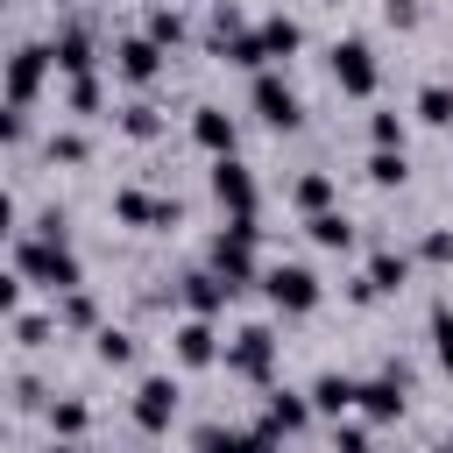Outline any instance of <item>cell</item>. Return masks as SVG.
Wrapping results in <instances>:
<instances>
[{
	"instance_id": "obj_7",
	"label": "cell",
	"mask_w": 453,
	"mask_h": 453,
	"mask_svg": "<svg viewBox=\"0 0 453 453\" xmlns=\"http://www.w3.org/2000/svg\"><path fill=\"white\" fill-rule=\"evenodd\" d=\"M177 382L170 375H142V389H134V425L142 432H170V418H177Z\"/></svg>"
},
{
	"instance_id": "obj_16",
	"label": "cell",
	"mask_w": 453,
	"mask_h": 453,
	"mask_svg": "<svg viewBox=\"0 0 453 453\" xmlns=\"http://www.w3.org/2000/svg\"><path fill=\"white\" fill-rule=\"evenodd\" d=\"M170 340H177V361H184V368H205V361L219 354V333H212V319H184Z\"/></svg>"
},
{
	"instance_id": "obj_25",
	"label": "cell",
	"mask_w": 453,
	"mask_h": 453,
	"mask_svg": "<svg viewBox=\"0 0 453 453\" xmlns=\"http://www.w3.org/2000/svg\"><path fill=\"white\" fill-rule=\"evenodd\" d=\"M85 425H92V411H85L78 396H57V403H50V432H57V439H78Z\"/></svg>"
},
{
	"instance_id": "obj_33",
	"label": "cell",
	"mask_w": 453,
	"mask_h": 453,
	"mask_svg": "<svg viewBox=\"0 0 453 453\" xmlns=\"http://www.w3.org/2000/svg\"><path fill=\"white\" fill-rule=\"evenodd\" d=\"M50 163H85V134L78 127H57L50 134Z\"/></svg>"
},
{
	"instance_id": "obj_5",
	"label": "cell",
	"mask_w": 453,
	"mask_h": 453,
	"mask_svg": "<svg viewBox=\"0 0 453 453\" xmlns=\"http://www.w3.org/2000/svg\"><path fill=\"white\" fill-rule=\"evenodd\" d=\"M269 361H276V333H269V326H241V333L226 340V368H234V375L269 382Z\"/></svg>"
},
{
	"instance_id": "obj_8",
	"label": "cell",
	"mask_w": 453,
	"mask_h": 453,
	"mask_svg": "<svg viewBox=\"0 0 453 453\" xmlns=\"http://www.w3.org/2000/svg\"><path fill=\"white\" fill-rule=\"evenodd\" d=\"M113 71H120L127 85H156V78H163V42H149V35H120V42H113Z\"/></svg>"
},
{
	"instance_id": "obj_34",
	"label": "cell",
	"mask_w": 453,
	"mask_h": 453,
	"mask_svg": "<svg viewBox=\"0 0 453 453\" xmlns=\"http://www.w3.org/2000/svg\"><path fill=\"white\" fill-rule=\"evenodd\" d=\"M418 255H425V262H453V226H432V234L418 241Z\"/></svg>"
},
{
	"instance_id": "obj_2",
	"label": "cell",
	"mask_w": 453,
	"mask_h": 453,
	"mask_svg": "<svg viewBox=\"0 0 453 453\" xmlns=\"http://www.w3.org/2000/svg\"><path fill=\"white\" fill-rule=\"evenodd\" d=\"M262 290H269L276 311H311V304H319V276H311L304 262H269V269H262Z\"/></svg>"
},
{
	"instance_id": "obj_6",
	"label": "cell",
	"mask_w": 453,
	"mask_h": 453,
	"mask_svg": "<svg viewBox=\"0 0 453 453\" xmlns=\"http://www.w3.org/2000/svg\"><path fill=\"white\" fill-rule=\"evenodd\" d=\"M403 389H411V375L403 368H382V375H368L361 382V418H375V425H389V418H403Z\"/></svg>"
},
{
	"instance_id": "obj_1",
	"label": "cell",
	"mask_w": 453,
	"mask_h": 453,
	"mask_svg": "<svg viewBox=\"0 0 453 453\" xmlns=\"http://www.w3.org/2000/svg\"><path fill=\"white\" fill-rule=\"evenodd\" d=\"M14 276L21 283H42V290H85V269L71 255V241H50V234H14Z\"/></svg>"
},
{
	"instance_id": "obj_12",
	"label": "cell",
	"mask_w": 453,
	"mask_h": 453,
	"mask_svg": "<svg viewBox=\"0 0 453 453\" xmlns=\"http://www.w3.org/2000/svg\"><path fill=\"white\" fill-rule=\"evenodd\" d=\"M50 57H57V71L92 78V28H85V21H64V28L50 35Z\"/></svg>"
},
{
	"instance_id": "obj_4",
	"label": "cell",
	"mask_w": 453,
	"mask_h": 453,
	"mask_svg": "<svg viewBox=\"0 0 453 453\" xmlns=\"http://www.w3.org/2000/svg\"><path fill=\"white\" fill-rule=\"evenodd\" d=\"M248 106H255L269 127H297V120H304V106H297L290 78H276V71H255V85H248Z\"/></svg>"
},
{
	"instance_id": "obj_26",
	"label": "cell",
	"mask_w": 453,
	"mask_h": 453,
	"mask_svg": "<svg viewBox=\"0 0 453 453\" xmlns=\"http://www.w3.org/2000/svg\"><path fill=\"white\" fill-rule=\"evenodd\" d=\"M418 120H432V127H453V85H439V78H432V85L418 92Z\"/></svg>"
},
{
	"instance_id": "obj_24",
	"label": "cell",
	"mask_w": 453,
	"mask_h": 453,
	"mask_svg": "<svg viewBox=\"0 0 453 453\" xmlns=\"http://www.w3.org/2000/svg\"><path fill=\"white\" fill-rule=\"evenodd\" d=\"M120 134H134V142H149V134H163V113H156L149 99H127V106H120Z\"/></svg>"
},
{
	"instance_id": "obj_10",
	"label": "cell",
	"mask_w": 453,
	"mask_h": 453,
	"mask_svg": "<svg viewBox=\"0 0 453 453\" xmlns=\"http://www.w3.org/2000/svg\"><path fill=\"white\" fill-rule=\"evenodd\" d=\"M113 219L127 226H177V198H156V191H113Z\"/></svg>"
},
{
	"instance_id": "obj_15",
	"label": "cell",
	"mask_w": 453,
	"mask_h": 453,
	"mask_svg": "<svg viewBox=\"0 0 453 453\" xmlns=\"http://www.w3.org/2000/svg\"><path fill=\"white\" fill-rule=\"evenodd\" d=\"M304 418H311V396H297V389H269V396H262V425H269V432L290 439V432H304Z\"/></svg>"
},
{
	"instance_id": "obj_9",
	"label": "cell",
	"mask_w": 453,
	"mask_h": 453,
	"mask_svg": "<svg viewBox=\"0 0 453 453\" xmlns=\"http://www.w3.org/2000/svg\"><path fill=\"white\" fill-rule=\"evenodd\" d=\"M57 57L42 50V42H21L14 50V64H7V106H28L35 92H42V71H50Z\"/></svg>"
},
{
	"instance_id": "obj_36",
	"label": "cell",
	"mask_w": 453,
	"mask_h": 453,
	"mask_svg": "<svg viewBox=\"0 0 453 453\" xmlns=\"http://www.w3.org/2000/svg\"><path fill=\"white\" fill-rule=\"evenodd\" d=\"M382 21L389 28H418V0H382Z\"/></svg>"
},
{
	"instance_id": "obj_35",
	"label": "cell",
	"mask_w": 453,
	"mask_h": 453,
	"mask_svg": "<svg viewBox=\"0 0 453 453\" xmlns=\"http://www.w3.org/2000/svg\"><path fill=\"white\" fill-rule=\"evenodd\" d=\"M99 106V78H71V113H92Z\"/></svg>"
},
{
	"instance_id": "obj_32",
	"label": "cell",
	"mask_w": 453,
	"mask_h": 453,
	"mask_svg": "<svg viewBox=\"0 0 453 453\" xmlns=\"http://www.w3.org/2000/svg\"><path fill=\"white\" fill-rule=\"evenodd\" d=\"M368 142L375 149H403V120L396 113H368Z\"/></svg>"
},
{
	"instance_id": "obj_37",
	"label": "cell",
	"mask_w": 453,
	"mask_h": 453,
	"mask_svg": "<svg viewBox=\"0 0 453 453\" xmlns=\"http://www.w3.org/2000/svg\"><path fill=\"white\" fill-rule=\"evenodd\" d=\"M333 453H368V432H361V425H340V432H333Z\"/></svg>"
},
{
	"instance_id": "obj_39",
	"label": "cell",
	"mask_w": 453,
	"mask_h": 453,
	"mask_svg": "<svg viewBox=\"0 0 453 453\" xmlns=\"http://www.w3.org/2000/svg\"><path fill=\"white\" fill-rule=\"evenodd\" d=\"M432 453H453V432H446V439H439V446H432Z\"/></svg>"
},
{
	"instance_id": "obj_29",
	"label": "cell",
	"mask_w": 453,
	"mask_h": 453,
	"mask_svg": "<svg viewBox=\"0 0 453 453\" xmlns=\"http://www.w3.org/2000/svg\"><path fill=\"white\" fill-rule=\"evenodd\" d=\"M403 170H411V163H403V149H375V156H368V184H382V191H389V184H403Z\"/></svg>"
},
{
	"instance_id": "obj_38",
	"label": "cell",
	"mask_w": 453,
	"mask_h": 453,
	"mask_svg": "<svg viewBox=\"0 0 453 453\" xmlns=\"http://www.w3.org/2000/svg\"><path fill=\"white\" fill-rule=\"evenodd\" d=\"M248 453H283V432H269V425H255V432H248Z\"/></svg>"
},
{
	"instance_id": "obj_20",
	"label": "cell",
	"mask_w": 453,
	"mask_h": 453,
	"mask_svg": "<svg viewBox=\"0 0 453 453\" xmlns=\"http://www.w3.org/2000/svg\"><path fill=\"white\" fill-rule=\"evenodd\" d=\"M255 35H262V50H269V64H283V57H290V50L304 42V28H297L290 14H269V21L255 28Z\"/></svg>"
},
{
	"instance_id": "obj_21",
	"label": "cell",
	"mask_w": 453,
	"mask_h": 453,
	"mask_svg": "<svg viewBox=\"0 0 453 453\" xmlns=\"http://www.w3.org/2000/svg\"><path fill=\"white\" fill-rule=\"evenodd\" d=\"M304 234H311L319 248H354V219H347L340 205H333V212H311V219H304Z\"/></svg>"
},
{
	"instance_id": "obj_23",
	"label": "cell",
	"mask_w": 453,
	"mask_h": 453,
	"mask_svg": "<svg viewBox=\"0 0 453 453\" xmlns=\"http://www.w3.org/2000/svg\"><path fill=\"white\" fill-rule=\"evenodd\" d=\"M57 326H78V333L92 326V333H99V304H92V290H64V297H57Z\"/></svg>"
},
{
	"instance_id": "obj_13",
	"label": "cell",
	"mask_w": 453,
	"mask_h": 453,
	"mask_svg": "<svg viewBox=\"0 0 453 453\" xmlns=\"http://www.w3.org/2000/svg\"><path fill=\"white\" fill-rule=\"evenodd\" d=\"M191 142L219 163V156H234V113H219V106H198L191 113Z\"/></svg>"
},
{
	"instance_id": "obj_11",
	"label": "cell",
	"mask_w": 453,
	"mask_h": 453,
	"mask_svg": "<svg viewBox=\"0 0 453 453\" xmlns=\"http://www.w3.org/2000/svg\"><path fill=\"white\" fill-rule=\"evenodd\" d=\"M212 198L241 219V212H255V177H248V163H234V156H219L212 163Z\"/></svg>"
},
{
	"instance_id": "obj_14",
	"label": "cell",
	"mask_w": 453,
	"mask_h": 453,
	"mask_svg": "<svg viewBox=\"0 0 453 453\" xmlns=\"http://www.w3.org/2000/svg\"><path fill=\"white\" fill-rule=\"evenodd\" d=\"M226 297H234V283H226L219 269H191V276H184V304H191V319H212Z\"/></svg>"
},
{
	"instance_id": "obj_17",
	"label": "cell",
	"mask_w": 453,
	"mask_h": 453,
	"mask_svg": "<svg viewBox=\"0 0 453 453\" xmlns=\"http://www.w3.org/2000/svg\"><path fill=\"white\" fill-rule=\"evenodd\" d=\"M361 403V382L354 375H340V368H326L319 382H311V411H326V418H340V411H354Z\"/></svg>"
},
{
	"instance_id": "obj_28",
	"label": "cell",
	"mask_w": 453,
	"mask_h": 453,
	"mask_svg": "<svg viewBox=\"0 0 453 453\" xmlns=\"http://www.w3.org/2000/svg\"><path fill=\"white\" fill-rule=\"evenodd\" d=\"M198 453H248V432H226V425H198L191 432Z\"/></svg>"
},
{
	"instance_id": "obj_22",
	"label": "cell",
	"mask_w": 453,
	"mask_h": 453,
	"mask_svg": "<svg viewBox=\"0 0 453 453\" xmlns=\"http://www.w3.org/2000/svg\"><path fill=\"white\" fill-rule=\"evenodd\" d=\"M92 354H99L106 368H127V361H134V333H127V326H99V333H92Z\"/></svg>"
},
{
	"instance_id": "obj_3",
	"label": "cell",
	"mask_w": 453,
	"mask_h": 453,
	"mask_svg": "<svg viewBox=\"0 0 453 453\" xmlns=\"http://www.w3.org/2000/svg\"><path fill=\"white\" fill-rule=\"evenodd\" d=\"M333 85L354 92V99L375 92V50H368L361 35H340V42H333Z\"/></svg>"
},
{
	"instance_id": "obj_19",
	"label": "cell",
	"mask_w": 453,
	"mask_h": 453,
	"mask_svg": "<svg viewBox=\"0 0 453 453\" xmlns=\"http://www.w3.org/2000/svg\"><path fill=\"white\" fill-rule=\"evenodd\" d=\"M368 283H375V290H403V283H411V255H403V248H375V255H368Z\"/></svg>"
},
{
	"instance_id": "obj_31",
	"label": "cell",
	"mask_w": 453,
	"mask_h": 453,
	"mask_svg": "<svg viewBox=\"0 0 453 453\" xmlns=\"http://www.w3.org/2000/svg\"><path fill=\"white\" fill-rule=\"evenodd\" d=\"M432 354L439 368H453V304H432Z\"/></svg>"
},
{
	"instance_id": "obj_27",
	"label": "cell",
	"mask_w": 453,
	"mask_h": 453,
	"mask_svg": "<svg viewBox=\"0 0 453 453\" xmlns=\"http://www.w3.org/2000/svg\"><path fill=\"white\" fill-rule=\"evenodd\" d=\"M142 35H149V42H163V50H170V42H184V14H177V7H170V0H163V7H149V28H142Z\"/></svg>"
},
{
	"instance_id": "obj_18",
	"label": "cell",
	"mask_w": 453,
	"mask_h": 453,
	"mask_svg": "<svg viewBox=\"0 0 453 453\" xmlns=\"http://www.w3.org/2000/svg\"><path fill=\"white\" fill-rule=\"evenodd\" d=\"M290 205H297L304 219H311V212H333V177H326V170H304V177L290 184Z\"/></svg>"
},
{
	"instance_id": "obj_40",
	"label": "cell",
	"mask_w": 453,
	"mask_h": 453,
	"mask_svg": "<svg viewBox=\"0 0 453 453\" xmlns=\"http://www.w3.org/2000/svg\"><path fill=\"white\" fill-rule=\"evenodd\" d=\"M42 453H78V446H42Z\"/></svg>"
},
{
	"instance_id": "obj_30",
	"label": "cell",
	"mask_w": 453,
	"mask_h": 453,
	"mask_svg": "<svg viewBox=\"0 0 453 453\" xmlns=\"http://www.w3.org/2000/svg\"><path fill=\"white\" fill-rule=\"evenodd\" d=\"M50 333H57V311H50V319H42V311H14V340H21V347H42Z\"/></svg>"
}]
</instances>
